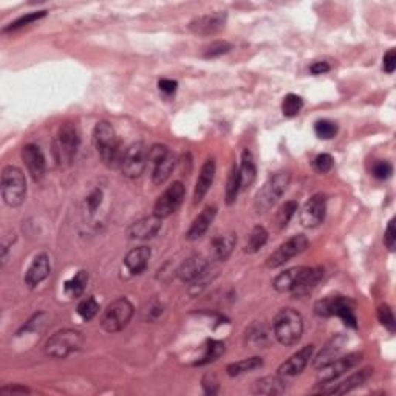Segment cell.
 <instances>
[{
	"label": "cell",
	"instance_id": "cell-51",
	"mask_svg": "<svg viewBox=\"0 0 396 396\" xmlns=\"http://www.w3.org/2000/svg\"><path fill=\"white\" fill-rule=\"evenodd\" d=\"M149 308H150V310H145V313L149 314V316H148L149 321H155V319L160 318L161 313H163V305H160V303H158V302H152L150 305H149Z\"/></svg>",
	"mask_w": 396,
	"mask_h": 396
},
{
	"label": "cell",
	"instance_id": "cell-23",
	"mask_svg": "<svg viewBox=\"0 0 396 396\" xmlns=\"http://www.w3.org/2000/svg\"><path fill=\"white\" fill-rule=\"evenodd\" d=\"M216 176V161L209 158L206 160L200 170V175L197 181H195V189H194V205H198L202 200L206 197V194L209 192V189L214 183Z\"/></svg>",
	"mask_w": 396,
	"mask_h": 396
},
{
	"label": "cell",
	"instance_id": "cell-8",
	"mask_svg": "<svg viewBox=\"0 0 396 396\" xmlns=\"http://www.w3.org/2000/svg\"><path fill=\"white\" fill-rule=\"evenodd\" d=\"M133 316V305L126 297L113 301L108 305L101 318L102 330L107 333H118L129 325V322Z\"/></svg>",
	"mask_w": 396,
	"mask_h": 396
},
{
	"label": "cell",
	"instance_id": "cell-1",
	"mask_svg": "<svg viewBox=\"0 0 396 396\" xmlns=\"http://www.w3.org/2000/svg\"><path fill=\"white\" fill-rule=\"evenodd\" d=\"M322 277H324V268L294 266L280 272L274 279L272 286L279 292H290L292 296H305L308 292H312Z\"/></svg>",
	"mask_w": 396,
	"mask_h": 396
},
{
	"label": "cell",
	"instance_id": "cell-36",
	"mask_svg": "<svg viewBox=\"0 0 396 396\" xmlns=\"http://www.w3.org/2000/svg\"><path fill=\"white\" fill-rule=\"evenodd\" d=\"M303 108V100L299 95L290 93L283 97L282 101V113L286 118H294L301 113Z\"/></svg>",
	"mask_w": 396,
	"mask_h": 396
},
{
	"label": "cell",
	"instance_id": "cell-52",
	"mask_svg": "<svg viewBox=\"0 0 396 396\" xmlns=\"http://www.w3.org/2000/svg\"><path fill=\"white\" fill-rule=\"evenodd\" d=\"M0 393H30V388L23 386H11V387H2Z\"/></svg>",
	"mask_w": 396,
	"mask_h": 396
},
{
	"label": "cell",
	"instance_id": "cell-31",
	"mask_svg": "<svg viewBox=\"0 0 396 396\" xmlns=\"http://www.w3.org/2000/svg\"><path fill=\"white\" fill-rule=\"evenodd\" d=\"M89 283L87 271H78L70 280L64 283V291L69 297H81L85 291V286Z\"/></svg>",
	"mask_w": 396,
	"mask_h": 396
},
{
	"label": "cell",
	"instance_id": "cell-19",
	"mask_svg": "<svg viewBox=\"0 0 396 396\" xmlns=\"http://www.w3.org/2000/svg\"><path fill=\"white\" fill-rule=\"evenodd\" d=\"M51 272V264L48 254L40 253L38 255H34V259L32 264H30L28 270L25 272V285L28 288H36V286L40 285L44 280L50 276Z\"/></svg>",
	"mask_w": 396,
	"mask_h": 396
},
{
	"label": "cell",
	"instance_id": "cell-30",
	"mask_svg": "<svg viewBox=\"0 0 396 396\" xmlns=\"http://www.w3.org/2000/svg\"><path fill=\"white\" fill-rule=\"evenodd\" d=\"M260 367H264V359L259 356H253L248 359H242L239 362H233L229 364L226 367V371L229 376H242L245 373H249V371H254Z\"/></svg>",
	"mask_w": 396,
	"mask_h": 396
},
{
	"label": "cell",
	"instance_id": "cell-22",
	"mask_svg": "<svg viewBox=\"0 0 396 396\" xmlns=\"http://www.w3.org/2000/svg\"><path fill=\"white\" fill-rule=\"evenodd\" d=\"M345 344H347V338L344 336V334H336V336L331 338L325 344L324 349H322L313 359L314 369L319 370L330 362L336 361V359L340 356V353H342Z\"/></svg>",
	"mask_w": 396,
	"mask_h": 396
},
{
	"label": "cell",
	"instance_id": "cell-40",
	"mask_svg": "<svg viewBox=\"0 0 396 396\" xmlns=\"http://www.w3.org/2000/svg\"><path fill=\"white\" fill-rule=\"evenodd\" d=\"M314 133L321 139H331L338 135V124L330 119H319L314 124Z\"/></svg>",
	"mask_w": 396,
	"mask_h": 396
},
{
	"label": "cell",
	"instance_id": "cell-17",
	"mask_svg": "<svg viewBox=\"0 0 396 396\" xmlns=\"http://www.w3.org/2000/svg\"><path fill=\"white\" fill-rule=\"evenodd\" d=\"M314 353V345H305L297 353H294L290 359L280 365L277 369V375L282 377H294L301 375L303 370L308 367V364L312 362Z\"/></svg>",
	"mask_w": 396,
	"mask_h": 396
},
{
	"label": "cell",
	"instance_id": "cell-38",
	"mask_svg": "<svg viewBox=\"0 0 396 396\" xmlns=\"http://www.w3.org/2000/svg\"><path fill=\"white\" fill-rule=\"evenodd\" d=\"M100 312V303L95 301V297H87L79 302L78 305V314L82 321H91Z\"/></svg>",
	"mask_w": 396,
	"mask_h": 396
},
{
	"label": "cell",
	"instance_id": "cell-46",
	"mask_svg": "<svg viewBox=\"0 0 396 396\" xmlns=\"http://www.w3.org/2000/svg\"><path fill=\"white\" fill-rule=\"evenodd\" d=\"M202 386H203L205 393H208V395H217L218 390H220V386H218V381H217L216 375H211V373L205 375L203 381H202Z\"/></svg>",
	"mask_w": 396,
	"mask_h": 396
},
{
	"label": "cell",
	"instance_id": "cell-24",
	"mask_svg": "<svg viewBox=\"0 0 396 396\" xmlns=\"http://www.w3.org/2000/svg\"><path fill=\"white\" fill-rule=\"evenodd\" d=\"M217 216V208L216 206H206V208L200 212V214L194 218V222L191 224V228L187 229L186 237L189 240H198L200 237H203L211 226V223L214 222V218Z\"/></svg>",
	"mask_w": 396,
	"mask_h": 396
},
{
	"label": "cell",
	"instance_id": "cell-9",
	"mask_svg": "<svg viewBox=\"0 0 396 396\" xmlns=\"http://www.w3.org/2000/svg\"><path fill=\"white\" fill-rule=\"evenodd\" d=\"M84 344V336L81 331L76 330H60L54 333L53 336L47 340L45 353L54 359H64L71 353L81 350Z\"/></svg>",
	"mask_w": 396,
	"mask_h": 396
},
{
	"label": "cell",
	"instance_id": "cell-15",
	"mask_svg": "<svg viewBox=\"0 0 396 396\" xmlns=\"http://www.w3.org/2000/svg\"><path fill=\"white\" fill-rule=\"evenodd\" d=\"M228 14L224 11H216V13H209L195 19L189 23V30L197 36H212L222 32L226 25Z\"/></svg>",
	"mask_w": 396,
	"mask_h": 396
},
{
	"label": "cell",
	"instance_id": "cell-7",
	"mask_svg": "<svg viewBox=\"0 0 396 396\" xmlns=\"http://www.w3.org/2000/svg\"><path fill=\"white\" fill-rule=\"evenodd\" d=\"M81 137H79L78 127L71 121H67L59 127L56 139H54V154L59 164H70L75 158Z\"/></svg>",
	"mask_w": 396,
	"mask_h": 396
},
{
	"label": "cell",
	"instance_id": "cell-41",
	"mask_svg": "<svg viewBox=\"0 0 396 396\" xmlns=\"http://www.w3.org/2000/svg\"><path fill=\"white\" fill-rule=\"evenodd\" d=\"M233 50V45L229 44L226 40H217V42H212L211 45H208L205 48L203 51V58L206 59H211V58H218V56H223V54L229 53Z\"/></svg>",
	"mask_w": 396,
	"mask_h": 396
},
{
	"label": "cell",
	"instance_id": "cell-43",
	"mask_svg": "<svg viewBox=\"0 0 396 396\" xmlns=\"http://www.w3.org/2000/svg\"><path fill=\"white\" fill-rule=\"evenodd\" d=\"M392 174H393V166L388 161L380 160L373 164V167H371V175H373L377 180H387L392 176Z\"/></svg>",
	"mask_w": 396,
	"mask_h": 396
},
{
	"label": "cell",
	"instance_id": "cell-12",
	"mask_svg": "<svg viewBox=\"0 0 396 396\" xmlns=\"http://www.w3.org/2000/svg\"><path fill=\"white\" fill-rule=\"evenodd\" d=\"M185 185L181 181H175L170 185L166 191H164L160 197H158L156 203L154 206V214L156 217L167 218L172 214H175L176 211L185 200Z\"/></svg>",
	"mask_w": 396,
	"mask_h": 396
},
{
	"label": "cell",
	"instance_id": "cell-6",
	"mask_svg": "<svg viewBox=\"0 0 396 396\" xmlns=\"http://www.w3.org/2000/svg\"><path fill=\"white\" fill-rule=\"evenodd\" d=\"M2 197L11 208H17L27 197V181L22 170L16 166H5L2 170Z\"/></svg>",
	"mask_w": 396,
	"mask_h": 396
},
{
	"label": "cell",
	"instance_id": "cell-42",
	"mask_svg": "<svg viewBox=\"0 0 396 396\" xmlns=\"http://www.w3.org/2000/svg\"><path fill=\"white\" fill-rule=\"evenodd\" d=\"M377 319H380L381 325L384 328H387L390 333H395L396 322H395V316H393L392 308H390L388 305H381L380 308H377Z\"/></svg>",
	"mask_w": 396,
	"mask_h": 396
},
{
	"label": "cell",
	"instance_id": "cell-35",
	"mask_svg": "<svg viewBox=\"0 0 396 396\" xmlns=\"http://www.w3.org/2000/svg\"><path fill=\"white\" fill-rule=\"evenodd\" d=\"M242 191V185H240V174H239V166H233L228 176V183H226V203L233 205L235 203L237 195Z\"/></svg>",
	"mask_w": 396,
	"mask_h": 396
},
{
	"label": "cell",
	"instance_id": "cell-18",
	"mask_svg": "<svg viewBox=\"0 0 396 396\" xmlns=\"http://www.w3.org/2000/svg\"><path fill=\"white\" fill-rule=\"evenodd\" d=\"M22 161L25 164L28 174L32 175L34 181H40L44 178L47 170V161L44 152L40 150L39 145L27 144L22 149Z\"/></svg>",
	"mask_w": 396,
	"mask_h": 396
},
{
	"label": "cell",
	"instance_id": "cell-44",
	"mask_svg": "<svg viewBox=\"0 0 396 396\" xmlns=\"http://www.w3.org/2000/svg\"><path fill=\"white\" fill-rule=\"evenodd\" d=\"M334 166V160L330 154H321L314 158L313 167L318 170L319 174H327L330 172Z\"/></svg>",
	"mask_w": 396,
	"mask_h": 396
},
{
	"label": "cell",
	"instance_id": "cell-39",
	"mask_svg": "<svg viewBox=\"0 0 396 396\" xmlns=\"http://www.w3.org/2000/svg\"><path fill=\"white\" fill-rule=\"evenodd\" d=\"M45 16H47V11H36V13H28V14H25V16L19 17V19H17V21L11 22L8 27H5V28H3V33L16 32V30H21V28H23V27H27V25H30V23L39 21V19H42V17H45Z\"/></svg>",
	"mask_w": 396,
	"mask_h": 396
},
{
	"label": "cell",
	"instance_id": "cell-14",
	"mask_svg": "<svg viewBox=\"0 0 396 396\" xmlns=\"http://www.w3.org/2000/svg\"><path fill=\"white\" fill-rule=\"evenodd\" d=\"M327 197L324 194H314L301 209V224L303 228H316L325 220Z\"/></svg>",
	"mask_w": 396,
	"mask_h": 396
},
{
	"label": "cell",
	"instance_id": "cell-4",
	"mask_svg": "<svg viewBox=\"0 0 396 396\" xmlns=\"http://www.w3.org/2000/svg\"><path fill=\"white\" fill-rule=\"evenodd\" d=\"M314 313L321 318H336L342 319L344 324L350 328L358 327L355 313V302L345 296H328L314 303Z\"/></svg>",
	"mask_w": 396,
	"mask_h": 396
},
{
	"label": "cell",
	"instance_id": "cell-26",
	"mask_svg": "<svg viewBox=\"0 0 396 396\" xmlns=\"http://www.w3.org/2000/svg\"><path fill=\"white\" fill-rule=\"evenodd\" d=\"M237 243V235L234 233L218 234L211 240V255L212 259L218 261H224L233 254Z\"/></svg>",
	"mask_w": 396,
	"mask_h": 396
},
{
	"label": "cell",
	"instance_id": "cell-16",
	"mask_svg": "<svg viewBox=\"0 0 396 396\" xmlns=\"http://www.w3.org/2000/svg\"><path fill=\"white\" fill-rule=\"evenodd\" d=\"M208 270H209L208 259H205L203 255L200 254H195L183 261L178 270H176V276L180 277L181 282L195 283L200 282V280L208 274Z\"/></svg>",
	"mask_w": 396,
	"mask_h": 396
},
{
	"label": "cell",
	"instance_id": "cell-11",
	"mask_svg": "<svg viewBox=\"0 0 396 396\" xmlns=\"http://www.w3.org/2000/svg\"><path fill=\"white\" fill-rule=\"evenodd\" d=\"M308 248V239L303 234H297L290 237L288 240H285L276 251H274L270 257L266 259L268 268H279L285 265L286 261L294 259L296 255L302 254Z\"/></svg>",
	"mask_w": 396,
	"mask_h": 396
},
{
	"label": "cell",
	"instance_id": "cell-48",
	"mask_svg": "<svg viewBox=\"0 0 396 396\" xmlns=\"http://www.w3.org/2000/svg\"><path fill=\"white\" fill-rule=\"evenodd\" d=\"M101 203H102V191H100V189H95V191L87 197V206H89L90 214H95L96 209L101 206Z\"/></svg>",
	"mask_w": 396,
	"mask_h": 396
},
{
	"label": "cell",
	"instance_id": "cell-13",
	"mask_svg": "<svg viewBox=\"0 0 396 396\" xmlns=\"http://www.w3.org/2000/svg\"><path fill=\"white\" fill-rule=\"evenodd\" d=\"M362 359V353H350V355L338 358L336 361L330 362L325 367L319 369V376H318V382L319 386H325V384H331L336 380H339L340 376L345 375L347 371L351 370L353 367L361 362Z\"/></svg>",
	"mask_w": 396,
	"mask_h": 396
},
{
	"label": "cell",
	"instance_id": "cell-49",
	"mask_svg": "<svg viewBox=\"0 0 396 396\" xmlns=\"http://www.w3.org/2000/svg\"><path fill=\"white\" fill-rule=\"evenodd\" d=\"M176 87H178V84H176V81H174V79L163 78L160 79V82H158V89H160V91H163L166 96L174 95L176 91Z\"/></svg>",
	"mask_w": 396,
	"mask_h": 396
},
{
	"label": "cell",
	"instance_id": "cell-5",
	"mask_svg": "<svg viewBox=\"0 0 396 396\" xmlns=\"http://www.w3.org/2000/svg\"><path fill=\"white\" fill-rule=\"evenodd\" d=\"M291 174L286 170H280L271 175L270 178L265 181V185L259 189L257 195L254 200V208L257 212H266L270 211L274 205H276L282 195L286 192V189L290 186Z\"/></svg>",
	"mask_w": 396,
	"mask_h": 396
},
{
	"label": "cell",
	"instance_id": "cell-3",
	"mask_svg": "<svg viewBox=\"0 0 396 396\" xmlns=\"http://www.w3.org/2000/svg\"><path fill=\"white\" fill-rule=\"evenodd\" d=\"M272 331L282 345H296L303 333V319L301 313L292 308H282L272 321Z\"/></svg>",
	"mask_w": 396,
	"mask_h": 396
},
{
	"label": "cell",
	"instance_id": "cell-2",
	"mask_svg": "<svg viewBox=\"0 0 396 396\" xmlns=\"http://www.w3.org/2000/svg\"><path fill=\"white\" fill-rule=\"evenodd\" d=\"M93 143L101 161L107 167H119L124 150L121 149L119 138L108 121H100L93 129Z\"/></svg>",
	"mask_w": 396,
	"mask_h": 396
},
{
	"label": "cell",
	"instance_id": "cell-28",
	"mask_svg": "<svg viewBox=\"0 0 396 396\" xmlns=\"http://www.w3.org/2000/svg\"><path fill=\"white\" fill-rule=\"evenodd\" d=\"M239 174H240L242 189H249L253 186L255 178H257V166H255L253 154L248 149L243 150V154H242Z\"/></svg>",
	"mask_w": 396,
	"mask_h": 396
},
{
	"label": "cell",
	"instance_id": "cell-21",
	"mask_svg": "<svg viewBox=\"0 0 396 396\" xmlns=\"http://www.w3.org/2000/svg\"><path fill=\"white\" fill-rule=\"evenodd\" d=\"M163 226V220L160 217H156L155 214L150 217H143L137 220L135 223L130 224V228L127 229V234H129L130 239L137 240H148L155 237Z\"/></svg>",
	"mask_w": 396,
	"mask_h": 396
},
{
	"label": "cell",
	"instance_id": "cell-47",
	"mask_svg": "<svg viewBox=\"0 0 396 396\" xmlns=\"http://www.w3.org/2000/svg\"><path fill=\"white\" fill-rule=\"evenodd\" d=\"M382 69L388 75H392L396 69V50L395 48H390V50L384 54L382 58Z\"/></svg>",
	"mask_w": 396,
	"mask_h": 396
},
{
	"label": "cell",
	"instance_id": "cell-29",
	"mask_svg": "<svg viewBox=\"0 0 396 396\" xmlns=\"http://www.w3.org/2000/svg\"><path fill=\"white\" fill-rule=\"evenodd\" d=\"M176 164V156L174 152H170L167 156H164L161 161L152 164V180L156 186H161L163 183H166L167 178L172 174V170Z\"/></svg>",
	"mask_w": 396,
	"mask_h": 396
},
{
	"label": "cell",
	"instance_id": "cell-10",
	"mask_svg": "<svg viewBox=\"0 0 396 396\" xmlns=\"http://www.w3.org/2000/svg\"><path fill=\"white\" fill-rule=\"evenodd\" d=\"M149 164V149L145 148L143 141H137L130 144L124 150L123 161H121V172L127 178H138Z\"/></svg>",
	"mask_w": 396,
	"mask_h": 396
},
{
	"label": "cell",
	"instance_id": "cell-32",
	"mask_svg": "<svg viewBox=\"0 0 396 396\" xmlns=\"http://www.w3.org/2000/svg\"><path fill=\"white\" fill-rule=\"evenodd\" d=\"M224 350H226V347L222 342V340H216V339H209L208 342H206L205 347V353L203 356L198 359L197 362L194 365H206L209 362H214L217 361L218 358L224 355Z\"/></svg>",
	"mask_w": 396,
	"mask_h": 396
},
{
	"label": "cell",
	"instance_id": "cell-33",
	"mask_svg": "<svg viewBox=\"0 0 396 396\" xmlns=\"http://www.w3.org/2000/svg\"><path fill=\"white\" fill-rule=\"evenodd\" d=\"M268 242V231L264 226H254L251 233H249L245 251L249 254H254L260 251Z\"/></svg>",
	"mask_w": 396,
	"mask_h": 396
},
{
	"label": "cell",
	"instance_id": "cell-20",
	"mask_svg": "<svg viewBox=\"0 0 396 396\" xmlns=\"http://www.w3.org/2000/svg\"><path fill=\"white\" fill-rule=\"evenodd\" d=\"M373 375V369H362L356 371V373H353L351 376L347 377L345 381L339 382V384H334L333 387H322L319 390V393H324V395H345L351 392V390H355L358 387H361L362 384L367 382L370 380V376Z\"/></svg>",
	"mask_w": 396,
	"mask_h": 396
},
{
	"label": "cell",
	"instance_id": "cell-27",
	"mask_svg": "<svg viewBox=\"0 0 396 396\" xmlns=\"http://www.w3.org/2000/svg\"><path fill=\"white\" fill-rule=\"evenodd\" d=\"M251 392L254 395H266V396H277L286 392V382L282 376H265L260 380L254 381Z\"/></svg>",
	"mask_w": 396,
	"mask_h": 396
},
{
	"label": "cell",
	"instance_id": "cell-34",
	"mask_svg": "<svg viewBox=\"0 0 396 396\" xmlns=\"http://www.w3.org/2000/svg\"><path fill=\"white\" fill-rule=\"evenodd\" d=\"M246 344H251L257 349H265L270 344V336L264 325L254 324L246 330Z\"/></svg>",
	"mask_w": 396,
	"mask_h": 396
},
{
	"label": "cell",
	"instance_id": "cell-50",
	"mask_svg": "<svg viewBox=\"0 0 396 396\" xmlns=\"http://www.w3.org/2000/svg\"><path fill=\"white\" fill-rule=\"evenodd\" d=\"M310 71H312L314 76L325 75V73L330 71V64L324 62V60H319V62H314L312 67H310Z\"/></svg>",
	"mask_w": 396,
	"mask_h": 396
},
{
	"label": "cell",
	"instance_id": "cell-37",
	"mask_svg": "<svg viewBox=\"0 0 396 396\" xmlns=\"http://www.w3.org/2000/svg\"><path fill=\"white\" fill-rule=\"evenodd\" d=\"M297 209H299V205H297L296 202H286L285 205L280 206V209L277 211V216H276L277 226L280 229L286 228V224H288L291 218L294 217Z\"/></svg>",
	"mask_w": 396,
	"mask_h": 396
},
{
	"label": "cell",
	"instance_id": "cell-25",
	"mask_svg": "<svg viewBox=\"0 0 396 396\" xmlns=\"http://www.w3.org/2000/svg\"><path fill=\"white\" fill-rule=\"evenodd\" d=\"M152 257V251L148 246H138L133 248L132 251L127 253L124 259V265L132 276H138L143 274L145 268L149 266V260Z\"/></svg>",
	"mask_w": 396,
	"mask_h": 396
},
{
	"label": "cell",
	"instance_id": "cell-45",
	"mask_svg": "<svg viewBox=\"0 0 396 396\" xmlns=\"http://www.w3.org/2000/svg\"><path fill=\"white\" fill-rule=\"evenodd\" d=\"M384 243L388 251H395V245H396V231H395V218L388 222L386 234H384Z\"/></svg>",
	"mask_w": 396,
	"mask_h": 396
}]
</instances>
